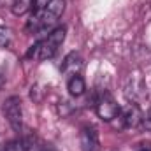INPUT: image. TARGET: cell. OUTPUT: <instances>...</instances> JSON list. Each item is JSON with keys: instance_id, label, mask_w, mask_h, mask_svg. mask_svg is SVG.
<instances>
[{"instance_id": "1", "label": "cell", "mask_w": 151, "mask_h": 151, "mask_svg": "<svg viewBox=\"0 0 151 151\" xmlns=\"http://www.w3.org/2000/svg\"><path fill=\"white\" fill-rule=\"evenodd\" d=\"M65 11V0H49L42 9H35L30 19L27 21V32L37 34L46 30H55L53 27L56 25L58 18Z\"/></svg>"}, {"instance_id": "2", "label": "cell", "mask_w": 151, "mask_h": 151, "mask_svg": "<svg viewBox=\"0 0 151 151\" xmlns=\"http://www.w3.org/2000/svg\"><path fill=\"white\" fill-rule=\"evenodd\" d=\"M65 34H67V28L65 27H56L55 30H51L42 40H39L35 46H32L28 56L30 58H35V60H49L56 55L58 47L63 44L65 40Z\"/></svg>"}, {"instance_id": "3", "label": "cell", "mask_w": 151, "mask_h": 151, "mask_svg": "<svg viewBox=\"0 0 151 151\" xmlns=\"http://www.w3.org/2000/svg\"><path fill=\"white\" fill-rule=\"evenodd\" d=\"M4 116L7 119V123L11 125V128L14 132H23V109H21V99L12 95L9 99H5L4 102Z\"/></svg>"}, {"instance_id": "4", "label": "cell", "mask_w": 151, "mask_h": 151, "mask_svg": "<svg viewBox=\"0 0 151 151\" xmlns=\"http://www.w3.org/2000/svg\"><path fill=\"white\" fill-rule=\"evenodd\" d=\"M95 111H97V116L100 118V119H104V121H113L114 118H118V114H119V106L116 104V100H114L111 95H107V93H104V95H100L99 99H97V102H95Z\"/></svg>"}, {"instance_id": "5", "label": "cell", "mask_w": 151, "mask_h": 151, "mask_svg": "<svg viewBox=\"0 0 151 151\" xmlns=\"http://www.w3.org/2000/svg\"><path fill=\"white\" fill-rule=\"evenodd\" d=\"M79 144L83 151H100V135L93 125H86L79 132Z\"/></svg>"}, {"instance_id": "6", "label": "cell", "mask_w": 151, "mask_h": 151, "mask_svg": "<svg viewBox=\"0 0 151 151\" xmlns=\"http://www.w3.org/2000/svg\"><path fill=\"white\" fill-rule=\"evenodd\" d=\"M118 118L121 119V127L123 128H135V127H141L142 113H141V109L135 104H130L127 109L119 111Z\"/></svg>"}, {"instance_id": "7", "label": "cell", "mask_w": 151, "mask_h": 151, "mask_svg": "<svg viewBox=\"0 0 151 151\" xmlns=\"http://www.w3.org/2000/svg\"><path fill=\"white\" fill-rule=\"evenodd\" d=\"M81 67H83V58L79 56V53L72 51V53H69V55L63 58V63H62V70H63L65 74H69V76L79 74Z\"/></svg>"}, {"instance_id": "8", "label": "cell", "mask_w": 151, "mask_h": 151, "mask_svg": "<svg viewBox=\"0 0 151 151\" xmlns=\"http://www.w3.org/2000/svg\"><path fill=\"white\" fill-rule=\"evenodd\" d=\"M67 90L72 97H81L86 90V84H84V79L81 77L79 74L76 76H70L69 81H67Z\"/></svg>"}, {"instance_id": "9", "label": "cell", "mask_w": 151, "mask_h": 151, "mask_svg": "<svg viewBox=\"0 0 151 151\" xmlns=\"http://www.w3.org/2000/svg\"><path fill=\"white\" fill-rule=\"evenodd\" d=\"M34 5H35V0H14L11 9H12V14H14V16H23V14H27Z\"/></svg>"}, {"instance_id": "10", "label": "cell", "mask_w": 151, "mask_h": 151, "mask_svg": "<svg viewBox=\"0 0 151 151\" xmlns=\"http://www.w3.org/2000/svg\"><path fill=\"white\" fill-rule=\"evenodd\" d=\"M2 151H25V144H23V141H11V142L4 144Z\"/></svg>"}, {"instance_id": "11", "label": "cell", "mask_w": 151, "mask_h": 151, "mask_svg": "<svg viewBox=\"0 0 151 151\" xmlns=\"http://www.w3.org/2000/svg\"><path fill=\"white\" fill-rule=\"evenodd\" d=\"M11 44V32L5 27H0V47H7Z\"/></svg>"}, {"instance_id": "12", "label": "cell", "mask_w": 151, "mask_h": 151, "mask_svg": "<svg viewBox=\"0 0 151 151\" xmlns=\"http://www.w3.org/2000/svg\"><path fill=\"white\" fill-rule=\"evenodd\" d=\"M141 127H142V128H146V130H151V109H150L146 114H142Z\"/></svg>"}, {"instance_id": "13", "label": "cell", "mask_w": 151, "mask_h": 151, "mask_svg": "<svg viewBox=\"0 0 151 151\" xmlns=\"http://www.w3.org/2000/svg\"><path fill=\"white\" fill-rule=\"evenodd\" d=\"M137 151H151V141H144L137 144Z\"/></svg>"}]
</instances>
